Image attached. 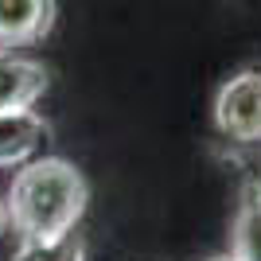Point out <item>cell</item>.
<instances>
[{"instance_id":"cell-3","label":"cell","mask_w":261,"mask_h":261,"mask_svg":"<svg viewBox=\"0 0 261 261\" xmlns=\"http://www.w3.org/2000/svg\"><path fill=\"white\" fill-rule=\"evenodd\" d=\"M55 28V0H0V47L39 43Z\"/></svg>"},{"instance_id":"cell-8","label":"cell","mask_w":261,"mask_h":261,"mask_svg":"<svg viewBox=\"0 0 261 261\" xmlns=\"http://www.w3.org/2000/svg\"><path fill=\"white\" fill-rule=\"evenodd\" d=\"M12 226V218H8V203H4V199H0V238H4V230Z\"/></svg>"},{"instance_id":"cell-4","label":"cell","mask_w":261,"mask_h":261,"mask_svg":"<svg viewBox=\"0 0 261 261\" xmlns=\"http://www.w3.org/2000/svg\"><path fill=\"white\" fill-rule=\"evenodd\" d=\"M47 90V70L35 59L0 51V113L4 109H32Z\"/></svg>"},{"instance_id":"cell-9","label":"cell","mask_w":261,"mask_h":261,"mask_svg":"<svg viewBox=\"0 0 261 261\" xmlns=\"http://www.w3.org/2000/svg\"><path fill=\"white\" fill-rule=\"evenodd\" d=\"M207 261H238L234 253H218V257H207Z\"/></svg>"},{"instance_id":"cell-6","label":"cell","mask_w":261,"mask_h":261,"mask_svg":"<svg viewBox=\"0 0 261 261\" xmlns=\"http://www.w3.org/2000/svg\"><path fill=\"white\" fill-rule=\"evenodd\" d=\"M230 253L238 261H261V179L246 187L230 230Z\"/></svg>"},{"instance_id":"cell-1","label":"cell","mask_w":261,"mask_h":261,"mask_svg":"<svg viewBox=\"0 0 261 261\" xmlns=\"http://www.w3.org/2000/svg\"><path fill=\"white\" fill-rule=\"evenodd\" d=\"M8 218L20 238H59L86 215L90 187L70 160H28L8 187Z\"/></svg>"},{"instance_id":"cell-7","label":"cell","mask_w":261,"mask_h":261,"mask_svg":"<svg viewBox=\"0 0 261 261\" xmlns=\"http://www.w3.org/2000/svg\"><path fill=\"white\" fill-rule=\"evenodd\" d=\"M12 261H86V242L74 230L59 238H20Z\"/></svg>"},{"instance_id":"cell-2","label":"cell","mask_w":261,"mask_h":261,"mask_svg":"<svg viewBox=\"0 0 261 261\" xmlns=\"http://www.w3.org/2000/svg\"><path fill=\"white\" fill-rule=\"evenodd\" d=\"M215 125L230 141H261V70H242L218 90Z\"/></svg>"},{"instance_id":"cell-5","label":"cell","mask_w":261,"mask_h":261,"mask_svg":"<svg viewBox=\"0 0 261 261\" xmlns=\"http://www.w3.org/2000/svg\"><path fill=\"white\" fill-rule=\"evenodd\" d=\"M47 141V121L32 109H4L0 113V168L28 164Z\"/></svg>"}]
</instances>
